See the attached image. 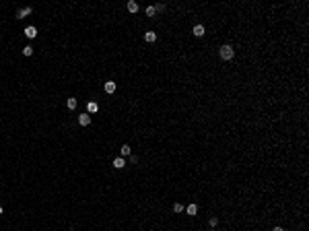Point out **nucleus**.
I'll use <instances>...</instances> for the list:
<instances>
[{
  "label": "nucleus",
  "mask_w": 309,
  "mask_h": 231,
  "mask_svg": "<svg viewBox=\"0 0 309 231\" xmlns=\"http://www.w3.org/2000/svg\"><path fill=\"white\" fill-rule=\"evenodd\" d=\"M219 54H221V58H223V60H231L233 56H235V50L231 48L229 44H225V45H221V50H219Z\"/></svg>",
  "instance_id": "obj_1"
},
{
  "label": "nucleus",
  "mask_w": 309,
  "mask_h": 231,
  "mask_svg": "<svg viewBox=\"0 0 309 231\" xmlns=\"http://www.w3.org/2000/svg\"><path fill=\"white\" fill-rule=\"evenodd\" d=\"M79 124H80V126H89V124H91V116H89V113L79 116Z\"/></svg>",
  "instance_id": "obj_2"
},
{
  "label": "nucleus",
  "mask_w": 309,
  "mask_h": 231,
  "mask_svg": "<svg viewBox=\"0 0 309 231\" xmlns=\"http://www.w3.org/2000/svg\"><path fill=\"white\" fill-rule=\"evenodd\" d=\"M113 167H116V169L126 167V161H124V157H116V159H113Z\"/></svg>",
  "instance_id": "obj_3"
},
{
  "label": "nucleus",
  "mask_w": 309,
  "mask_h": 231,
  "mask_svg": "<svg viewBox=\"0 0 309 231\" xmlns=\"http://www.w3.org/2000/svg\"><path fill=\"white\" fill-rule=\"evenodd\" d=\"M87 112L89 113H97L99 112V105L95 103V101H89V103H87Z\"/></svg>",
  "instance_id": "obj_4"
},
{
  "label": "nucleus",
  "mask_w": 309,
  "mask_h": 231,
  "mask_svg": "<svg viewBox=\"0 0 309 231\" xmlns=\"http://www.w3.org/2000/svg\"><path fill=\"white\" fill-rule=\"evenodd\" d=\"M192 33L196 35V37H202V35H204V25H196V27L192 29Z\"/></svg>",
  "instance_id": "obj_5"
},
{
  "label": "nucleus",
  "mask_w": 309,
  "mask_h": 231,
  "mask_svg": "<svg viewBox=\"0 0 309 231\" xmlns=\"http://www.w3.org/2000/svg\"><path fill=\"white\" fill-rule=\"evenodd\" d=\"M25 35H27L29 39H33V37H37V29H35V27H27V29H25Z\"/></svg>",
  "instance_id": "obj_6"
},
{
  "label": "nucleus",
  "mask_w": 309,
  "mask_h": 231,
  "mask_svg": "<svg viewBox=\"0 0 309 231\" xmlns=\"http://www.w3.org/2000/svg\"><path fill=\"white\" fill-rule=\"evenodd\" d=\"M144 39H147L148 44H152V41L157 39V33H155V31H147V33H144Z\"/></svg>",
  "instance_id": "obj_7"
},
{
  "label": "nucleus",
  "mask_w": 309,
  "mask_h": 231,
  "mask_svg": "<svg viewBox=\"0 0 309 231\" xmlns=\"http://www.w3.org/2000/svg\"><path fill=\"white\" fill-rule=\"evenodd\" d=\"M27 15H31V8H29V6H25V8H21L19 13H17V17H19V19H25Z\"/></svg>",
  "instance_id": "obj_8"
},
{
  "label": "nucleus",
  "mask_w": 309,
  "mask_h": 231,
  "mask_svg": "<svg viewBox=\"0 0 309 231\" xmlns=\"http://www.w3.org/2000/svg\"><path fill=\"white\" fill-rule=\"evenodd\" d=\"M105 93H116V83H113V81H107V83H105Z\"/></svg>",
  "instance_id": "obj_9"
},
{
  "label": "nucleus",
  "mask_w": 309,
  "mask_h": 231,
  "mask_svg": "<svg viewBox=\"0 0 309 231\" xmlns=\"http://www.w3.org/2000/svg\"><path fill=\"white\" fill-rule=\"evenodd\" d=\"M120 153H122V157H130V153H132V149H130V144H124V147L120 149Z\"/></svg>",
  "instance_id": "obj_10"
},
{
  "label": "nucleus",
  "mask_w": 309,
  "mask_h": 231,
  "mask_svg": "<svg viewBox=\"0 0 309 231\" xmlns=\"http://www.w3.org/2000/svg\"><path fill=\"white\" fill-rule=\"evenodd\" d=\"M128 10H130L132 15H134V13H138V4H136V2H132V0H130V2H128Z\"/></svg>",
  "instance_id": "obj_11"
},
{
  "label": "nucleus",
  "mask_w": 309,
  "mask_h": 231,
  "mask_svg": "<svg viewBox=\"0 0 309 231\" xmlns=\"http://www.w3.org/2000/svg\"><path fill=\"white\" fill-rule=\"evenodd\" d=\"M186 213H188V215H192V217H194V215L198 213V207H196V204H190V207L186 208Z\"/></svg>",
  "instance_id": "obj_12"
},
{
  "label": "nucleus",
  "mask_w": 309,
  "mask_h": 231,
  "mask_svg": "<svg viewBox=\"0 0 309 231\" xmlns=\"http://www.w3.org/2000/svg\"><path fill=\"white\" fill-rule=\"evenodd\" d=\"M66 105H68V109H76V99H74V97H70L68 101H66Z\"/></svg>",
  "instance_id": "obj_13"
},
{
  "label": "nucleus",
  "mask_w": 309,
  "mask_h": 231,
  "mask_svg": "<svg viewBox=\"0 0 309 231\" xmlns=\"http://www.w3.org/2000/svg\"><path fill=\"white\" fill-rule=\"evenodd\" d=\"M23 54H25V56H31V54H33V48H31V45L23 48Z\"/></svg>",
  "instance_id": "obj_14"
},
{
  "label": "nucleus",
  "mask_w": 309,
  "mask_h": 231,
  "mask_svg": "<svg viewBox=\"0 0 309 231\" xmlns=\"http://www.w3.org/2000/svg\"><path fill=\"white\" fill-rule=\"evenodd\" d=\"M155 13H157V10H155V6H147V15H148V17H152Z\"/></svg>",
  "instance_id": "obj_15"
},
{
  "label": "nucleus",
  "mask_w": 309,
  "mask_h": 231,
  "mask_svg": "<svg viewBox=\"0 0 309 231\" xmlns=\"http://www.w3.org/2000/svg\"><path fill=\"white\" fill-rule=\"evenodd\" d=\"M173 211H175V213H182V211H183V207L179 204V202H175V204H173Z\"/></svg>",
  "instance_id": "obj_16"
},
{
  "label": "nucleus",
  "mask_w": 309,
  "mask_h": 231,
  "mask_svg": "<svg viewBox=\"0 0 309 231\" xmlns=\"http://www.w3.org/2000/svg\"><path fill=\"white\" fill-rule=\"evenodd\" d=\"M208 225H210V227H216V225H219V219H216V217H212L210 221H208Z\"/></svg>",
  "instance_id": "obj_17"
},
{
  "label": "nucleus",
  "mask_w": 309,
  "mask_h": 231,
  "mask_svg": "<svg viewBox=\"0 0 309 231\" xmlns=\"http://www.w3.org/2000/svg\"><path fill=\"white\" fill-rule=\"evenodd\" d=\"M272 231H285V229H282V227H274V229H272Z\"/></svg>",
  "instance_id": "obj_18"
},
{
  "label": "nucleus",
  "mask_w": 309,
  "mask_h": 231,
  "mask_svg": "<svg viewBox=\"0 0 309 231\" xmlns=\"http://www.w3.org/2000/svg\"><path fill=\"white\" fill-rule=\"evenodd\" d=\"M0 215H2V207H0Z\"/></svg>",
  "instance_id": "obj_19"
}]
</instances>
